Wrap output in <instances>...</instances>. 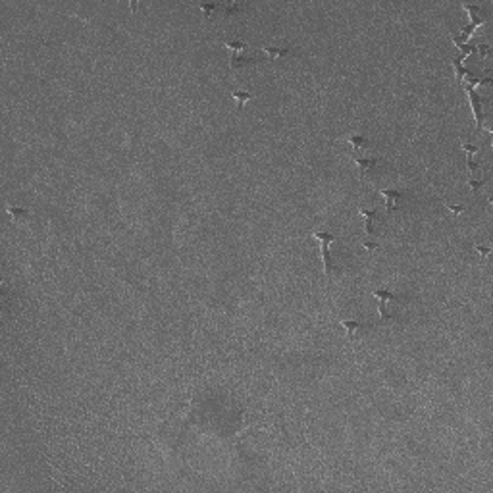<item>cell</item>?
Listing matches in <instances>:
<instances>
[{
    "label": "cell",
    "instance_id": "1",
    "mask_svg": "<svg viewBox=\"0 0 493 493\" xmlns=\"http://www.w3.org/2000/svg\"><path fill=\"white\" fill-rule=\"evenodd\" d=\"M224 46L229 52V69H239V67H243L246 64H254L256 62V56L248 52V46L243 41H239V39H225Z\"/></svg>",
    "mask_w": 493,
    "mask_h": 493
},
{
    "label": "cell",
    "instance_id": "20",
    "mask_svg": "<svg viewBox=\"0 0 493 493\" xmlns=\"http://www.w3.org/2000/svg\"><path fill=\"white\" fill-rule=\"evenodd\" d=\"M362 245H364V248H366V250H374V248L378 246V245H376V243H374V241H364Z\"/></svg>",
    "mask_w": 493,
    "mask_h": 493
},
{
    "label": "cell",
    "instance_id": "14",
    "mask_svg": "<svg viewBox=\"0 0 493 493\" xmlns=\"http://www.w3.org/2000/svg\"><path fill=\"white\" fill-rule=\"evenodd\" d=\"M241 10H246V4H239V2H227V4H224V6H222V12H224V16H233V14L241 12Z\"/></svg>",
    "mask_w": 493,
    "mask_h": 493
},
{
    "label": "cell",
    "instance_id": "16",
    "mask_svg": "<svg viewBox=\"0 0 493 493\" xmlns=\"http://www.w3.org/2000/svg\"><path fill=\"white\" fill-rule=\"evenodd\" d=\"M222 6H224V4H216V2H212V4H206V2H204V4H201L199 8L204 12V16H212L214 12H220V10H222Z\"/></svg>",
    "mask_w": 493,
    "mask_h": 493
},
{
    "label": "cell",
    "instance_id": "11",
    "mask_svg": "<svg viewBox=\"0 0 493 493\" xmlns=\"http://www.w3.org/2000/svg\"><path fill=\"white\" fill-rule=\"evenodd\" d=\"M341 326L347 330V337L349 339H355L357 337V334H359L360 330H364V328H366V324L357 322V320H341Z\"/></svg>",
    "mask_w": 493,
    "mask_h": 493
},
{
    "label": "cell",
    "instance_id": "18",
    "mask_svg": "<svg viewBox=\"0 0 493 493\" xmlns=\"http://www.w3.org/2000/svg\"><path fill=\"white\" fill-rule=\"evenodd\" d=\"M476 250H478V252H480V254L484 256V260H486V258L490 256V252H492V248H490V246H476Z\"/></svg>",
    "mask_w": 493,
    "mask_h": 493
},
{
    "label": "cell",
    "instance_id": "15",
    "mask_svg": "<svg viewBox=\"0 0 493 493\" xmlns=\"http://www.w3.org/2000/svg\"><path fill=\"white\" fill-rule=\"evenodd\" d=\"M231 96L235 98V102H237V108H243L246 102H248V100H250L252 96H254V94H252V92H248V91H233V92H231Z\"/></svg>",
    "mask_w": 493,
    "mask_h": 493
},
{
    "label": "cell",
    "instance_id": "7",
    "mask_svg": "<svg viewBox=\"0 0 493 493\" xmlns=\"http://www.w3.org/2000/svg\"><path fill=\"white\" fill-rule=\"evenodd\" d=\"M462 8H464L466 12H470V20H472L470 27H472V29H476V27H478L480 23H484L486 18H488V12H486L482 6H478V4H462Z\"/></svg>",
    "mask_w": 493,
    "mask_h": 493
},
{
    "label": "cell",
    "instance_id": "3",
    "mask_svg": "<svg viewBox=\"0 0 493 493\" xmlns=\"http://www.w3.org/2000/svg\"><path fill=\"white\" fill-rule=\"evenodd\" d=\"M374 297L380 301V318L391 320L395 316V307L401 303V297L391 293L389 289H374Z\"/></svg>",
    "mask_w": 493,
    "mask_h": 493
},
{
    "label": "cell",
    "instance_id": "4",
    "mask_svg": "<svg viewBox=\"0 0 493 493\" xmlns=\"http://www.w3.org/2000/svg\"><path fill=\"white\" fill-rule=\"evenodd\" d=\"M380 193H381L383 199H385V210H387L389 214H395V212L399 210L401 206H403L404 197H406V193L401 191V189H380Z\"/></svg>",
    "mask_w": 493,
    "mask_h": 493
},
{
    "label": "cell",
    "instance_id": "10",
    "mask_svg": "<svg viewBox=\"0 0 493 493\" xmlns=\"http://www.w3.org/2000/svg\"><path fill=\"white\" fill-rule=\"evenodd\" d=\"M462 151L466 153V166H468V172L478 170L480 166H478L476 160H474V154H478V147H476V145H470V143H462Z\"/></svg>",
    "mask_w": 493,
    "mask_h": 493
},
{
    "label": "cell",
    "instance_id": "5",
    "mask_svg": "<svg viewBox=\"0 0 493 493\" xmlns=\"http://www.w3.org/2000/svg\"><path fill=\"white\" fill-rule=\"evenodd\" d=\"M359 214L364 218V225H366V233L370 237L378 235V227H376V220H378V208H359Z\"/></svg>",
    "mask_w": 493,
    "mask_h": 493
},
{
    "label": "cell",
    "instance_id": "19",
    "mask_svg": "<svg viewBox=\"0 0 493 493\" xmlns=\"http://www.w3.org/2000/svg\"><path fill=\"white\" fill-rule=\"evenodd\" d=\"M447 208H449L453 214H461L462 210H464V206H453V204H447Z\"/></svg>",
    "mask_w": 493,
    "mask_h": 493
},
{
    "label": "cell",
    "instance_id": "6",
    "mask_svg": "<svg viewBox=\"0 0 493 493\" xmlns=\"http://www.w3.org/2000/svg\"><path fill=\"white\" fill-rule=\"evenodd\" d=\"M355 164L359 166L360 176H368V174H372V172L381 164V160L376 158V156H357V158H355Z\"/></svg>",
    "mask_w": 493,
    "mask_h": 493
},
{
    "label": "cell",
    "instance_id": "8",
    "mask_svg": "<svg viewBox=\"0 0 493 493\" xmlns=\"http://www.w3.org/2000/svg\"><path fill=\"white\" fill-rule=\"evenodd\" d=\"M270 60H279V58H283V56H289L293 50H291V46H285V45H266V46H262L260 48Z\"/></svg>",
    "mask_w": 493,
    "mask_h": 493
},
{
    "label": "cell",
    "instance_id": "12",
    "mask_svg": "<svg viewBox=\"0 0 493 493\" xmlns=\"http://www.w3.org/2000/svg\"><path fill=\"white\" fill-rule=\"evenodd\" d=\"M347 143L355 149V153H360V151H366L370 147V141L362 135H349L347 137Z\"/></svg>",
    "mask_w": 493,
    "mask_h": 493
},
{
    "label": "cell",
    "instance_id": "13",
    "mask_svg": "<svg viewBox=\"0 0 493 493\" xmlns=\"http://www.w3.org/2000/svg\"><path fill=\"white\" fill-rule=\"evenodd\" d=\"M6 212H8V216H10L14 222H22V220H25V218H29L31 216V212L27 208H20V206H8Z\"/></svg>",
    "mask_w": 493,
    "mask_h": 493
},
{
    "label": "cell",
    "instance_id": "9",
    "mask_svg": "<svg viewBox=\"0 0 493 493\" xmlns=\"http://www.w3.org/2000/svg\"><path fill=\"white\" fill-rule=\"evenodd\" d=\"M468 96H470V102H472V108H474V118L478 125H484V108H482V98L476 94V91L472 87H468Z\"/></svg>",
    "mask_w": 493,
    "mask_h": 493
},
{
    "label": "cell",
    "instance_id": "17",
    "mask_svg": "<svg viewBox=\"0 0 493 493\" xmlns=\"http://www.w3.org/2000/svg\"><path fill=\"white\" fill-rule=\"evenodd\" d=\"M468 185H470V189H472L474 193H478V189H480L482 185H486V179H468Z\"/></svg>",
    "mask_w": 493,
    "mask_h": 493
},
{
    "label": "cell",
    "instance_id": "2",
    "mask_svg": "<svg viewBox=\"0 0 493 493\" xmlns=\"http://www.w3.org/2000/svg\"><path fill=\"white\" fill-rule=\"evenodd\" d=\"M312 237L320 243V252H322V260H324V274L328 277H332L337 272V266H336V262H334V256H332L330 246H332V243H336L339 237L328 233V231H314Z\"/></svg>",
    "mask_w": 493,
    "mask_h": 493
}]
</instances>
